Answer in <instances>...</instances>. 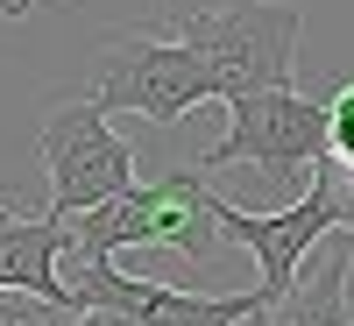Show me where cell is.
I'll list each match as a JSON object with an SVG mask.
<instances>
[{
	"label": "cell",
	"instance_id": "cell-1",
	"mask_svg": "<svg viewBox=\"0 0 354 326\" xmlns=\"http://www.w3.org/2000/svg\"><path fill=\"white\" fill-rule=\"evenodd\" d=\"M213 185H205L198 170H163L149 177V185H135L128 192H113L100 206H85V213L64 220V255L78 262H113L121 248H142V242H163L177 255H192V262H213L220 242H213Z\"/></svg>",
	"mask_w": 354,
	"mask_h": 326
},
{
	"label": "cell",
	"instance_id": "cell-2",
	"mask_svg": "<svg viewBox=\"0 0 354 326\" xmlns=\"http://www.w3.org/2000/svg\"><path fill=\"white\" fill-rule=\"evenodd\" d=\"M298 28H305L298 0H241V8H192L177 21V43L205 64L213 100H241V93L290 85Z\"/></svg>",
	"mask_w": 354,
	"mask_h": 326
},
{
	"label": "cell",
	"instance_id": "cell-3",
	"mask_svg": "<svg viewBox=\"0 0 354 326\" xmlns=\"http://www.w3.org/2000/svg\"><path fill=\"white\" fill-rule=\"evenodd\" d=\"M93 100L100 114H142V121L156 128H177L192 107L213 100V78H205V64L177 43V36H113L100 43L93 57Z\"/></svg>",
	"mask_w": 354,
	"mask_h": 326
},
{
	"label": "cell",
	"instance_id": "cell-4",
	"mask_svg": "<svg viewBox=\"0 0 354 326\" xmlns=\"http://www.w3.org/2000/svg\"><path fill=\"white\" fill-rule=\"evenodd\" d=\"M227 163H255L270 185L290 192V177H312V163H326V100H305L298 85L227 100V135L205 150V170Z\"/></svg>",
	"mask_w": 354,
	"mask_h": 326
},
{
	"label": "cell",
	"instance_id": "cell-5",
	"mask_svg": "<svg viewBox=\"0 0 354 326\" xmlns=\"http://www.w3.org/2000/svg\"><path fill=\"white\" fill-rule=\"evenodd\" d=\"M57 312H128L135 326H241L262 298L255 291H170L149 277H128L121 262H78V255H57Z\"/></svg>",
	"mask_w": 354,
	"mask_h": 326
},
{
	"label": "cell",
	"instance_id": "cell-6",
	"mask_svg": "<svg viewBox=\"0 0 354 326\" xmlns=\"http://www.w3.org/2000/svg\"><path fill=\"white\" fill-rule=\"evenodd\" d=\"M340 177L326 170V163H312V177H305V192L283 206V213H248V206H234V199H220L213 192V227L220 234H234L248 255H255V270H262V284H255V298L262 305H277L283 291H290V277H298V262L326 242V234L340 227Z\"/></svg>",
	"mask_w": 354,
	"mask_h": 326
},
{
	"label": "cell",
	"instance_id": "cell-7",
	"mask_svg": "<svg viewBox=\"0 0 354 326\" xmlns=\"http://www.w3.org/2000/svg\"><path fill=\"white\" fill-rule=\"evenodd\" d=\"M43 170H50V206L43 213L71 220L85 206L135 185V150L93 100H57L43 114Z\"/></svg>",
	"mask_w": 354,
	"mask_h": 326
},
{
	"label": "cell",
	"instance_id": "cell-8",
	"mask_svg": "<svg viewBox=\"0 0 354 326\" xmlns=\"http://www.w3.org/2000/svg\"><path fill=\"white\" fill-rule=\"evenodd\" d=\"M57 255H64V220L57 213H8L0 206V291L57 312Z\"/></svg>",
	"mask_w": 354,
	"mask_h": 326
},
{
	"label": "cell",
	"instance_id": "cell-9",
	"mask_svg": "<svg viewBox=\"0 0 354 326\" xmlns=\"http://www.w3.org/2000/svg\"><path fill=\"white\" fill-rule=\"evenodd\" d=\"M270 326H354V312H347V255H340V234L319 248V262H312L305 277H290V291L270 305Z\"/></svg>",
	"mask_w": 354,
	"mask_h": 326
},
{
	"label": "cell",
	"instance_id": "cell-10",
	"mask_svg": "<svg viewBox=\"0 0 354 326\" xmlns=\"http://www.w3.org/2000/svg\"><path fill=\"white\" fill-rule=\"evenodd\" d=\"M326 156L354 170V78L326 100Z\"/></svg>",
	"mask_w": 354,
	"mask_h": 326
},
{
	"label": "cell",
	"instance_id": "cell-11",
	"mask_svg": "<svg viewBox=\"0 0 354 326\" xmlns=\"http://www.w3.org/2000/svg\"><path fill=\"white\" fill-rule=\"evenodd\" d=\"M340 206H347V213H340V255H347V284H354V185H340Z\"/></svg>",
	"mask_w": 354,
	"mask_h": 326
},
{
	"label": "cell",
	"instance_id": "cell-12",
	"mask_svg": "<svg viewBox=\"0 0 354 326\" xmlns=\"http://www.w3.org/2000/svg\"><path fill=\"white\" fill-rule=\"evenodd\" d=\"M50 305H36V298H28V305H15V298H0V326H36Z\"/></svg>",
	"mask_w": 354,
	"mask_h": 326
},
{
	"label": "cell",
	"instance_id": "cell-13",
	"mask_svg": "<svg viewBox=\"0 0 354 326\" xmlns=\"http://www.w3.org/2000/svg\"><path fill=\"white\" fill-rule=\"evenodd\" d=\"M64 326H135V319H128V312H100V305H93V312H71Z\"/></svg>",
	"mask_w": 354,
	"mask_h": 326
},
{
	"label": "cell",
	"instance_id": "cell-14",
	"mask_svg": "<svg viewBox=\"0 0 354 326\" xmlns=\"http://www.w3.org/2000/svg\"><path fill=\"white\" fill-rule=\"evenodd\" d=\"M43 0H0V21H21V15H36Z\"/></svg>",
	"mask_w": 354,
	"mask_h": 326
},
{
	"label": "cell",
	"instance_id": "cell-15",
	"mask_svg": "<svg viewBox=\"0 0 354 326\" xmlns=\"http://www.w3.org/2000/svg\"><path fill=\"white\" fill-rule=\"evenodd\" d=\"M241 326H270V305H255V312H248V319H241Z\"/></svg>",
	"mask_w": 354,
	"mask_h": 326
},
{
	"label": "cell",
	"instance_id": "cell-16",
	"mask_svg": "<svg viewBox=\"0 0 354 326\" xmlns=\"http://www.w3.org/2000/svg\"><path fill=\"white\" fill-rule=\"evenodd\" d=\"M170 8H177V0H170Z\"/></svg>",
	"mask_w": 354,
	"mask_h": 326
}]
</instances>
